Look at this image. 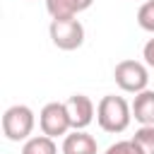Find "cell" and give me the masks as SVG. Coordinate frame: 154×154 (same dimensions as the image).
<instances>
[{
	"instance_id": "obj_5",
	"label": "cell",
	"mask_w": 154,
	"mask_h": 154,
	"mask_svg": "<svg viewBox=\"0 0 154 154\" xmlns=\"http://www.w3.org/2000/svg\"><path fill=\"white\" fill-rule=\"evenodd\" d=\"M38 125H41V132L48 135V137L67 135V130L72 128L67 106L60 103V101H51V103H46V106L41 108V113H38Z\"/></svg>"
},
{
	"instance_id": "obj_1",
	"label": "cell",
	"mask_w": 154,
	"mask_h": 154,
	"mask_svg": "<svg viewBox=\"0 0 154 154\" xmlns=\"http://www.w3.org/2000/svg\"><path fill=\"white\" fill-rule=\"evenodd\" d=\"M96 120H99V128L103 132L118 135V132L128 130V125L132 120V106H128V101L123 96L108 94L96 106Z\"/></svg>"
},
{
	"instance_id": "obj_8",
	"label": "cell",
	"mask_w": 154,
	"mask_h": 154,
	"mask_svg": "<svg viewBox=\"0 0 154 154\" xmlns=\"http://www.w3.org/2000/svg\"><path fill=\"white\" fill-rule=\"evenodd\" d=\"M94 0H46V10L53 19L60 17H77L79 12L89 10Z\"/></svg>"
},
{
	"instance_id": "obj_10",
	"label": "cell",
	"mask_w": 154,
	"mask_h": 154,
	"mask_svg": "<svg viewBox=\"0 0 154 154\" xmlns=\"http://www.w3.org/2000/svg\"><path fill=\"white\" fill-rule=\"evenodd\" d=\"M22 154H58V147H55L53 137H48V135H36V137L24 140Z\"/></svg>"
},
{
	"instance_id": "obj_14",
	"label": "cell",
	"mask_w": 154,
	"mask_h": 154,
	"mask_svg": "<svg viewBox=\"0 0 154 154\" xmlns=\"http://www.w3.org/2000/svg\"><path fill=\"white\" fill-rule=\"evenodd\" d=\"M142 58H144V63H147L149 67H154V38H149V41L144 43V48H142Z\"/></svg>"
},
{
	"instance_id": "obj_12",
	"label": "cell",
	"mask_w": 154,
	"mask_h": 154,
	"mask_svg": "<svg viewBox=\"0 0 154 154\" xmlns=\"http://www.w3.org/2000/svg\"><path fill=\"white\" fill-rule=\"evenodd\" d=\"M132 140L144 149V154H154V125H142Z\"/></svg>"
},
{
	"instance_id": "obj_6",
	"label": "cell",
	"mask_w": 154,
	"mask_h": 154,
	"mask_svg": "<svg viewBox=\"0 0 154 154\" xmlns=\"http://www.w3.org/2000/svg\"><path fill=\"white\" fill-rule=\"evenodd\" d=\"M67 113H70V123H72V130H84L91 120H94V103L89 96L84 94H72L67 101Z\"/></svg>"
},
{
	"instance_id": "obj_7",
	"label": "cell",
	"mask_w": 154,
	"mask_h": 154,
	"mask_svg": "<svg viewBox=\"0 0 154 154\" xmlns=\"http://www.w3.org/2000/svg\"><path fill=\"white\" fill-rule=\"evenodd\" d=\"M63 154H99V144H96V140L89 132L75 130V132L65 135V140H63Z\"/></svg>"
},
{
	"instance_id": "obj_3",
	"label": "cell",
	"mask_w": 154,
	"mask_h": 154,
	"mask_svg": "<svg viewBox=\"0 0 154 154\" xmlns=\"http://www.w3.org/2000/svg\"><path fill=\"white\" fill-rule=\"evenodd\" d=\"M51 41L60 48V51H75L84 43V26L77 17H60L53 19L48 26Z\"/></svg>"
},
{
	"instance_id": "obj_13",
	"label": "cell",
	"mask_w": 154,
	"mask_h": 154,
	"mask_svg": "<svg viewBox=\"0 0 154 154\" xmlns=\"http://www.w3.org/2000/svg\"><path fill=\"white\" fill-rule=\"evenodd\" d=\"M103 154H144V149H142L135 140H120V142L111 144Z\"/></svg>"
},
{
	"instance_id": "obj_2",
	"label": "cell",
	"mask_w": 154,
	"mask_h": 154,
	"mask_svg": "<svg viewBox=\"0 0 154 154\" xmlns=\"http://www.w3.org/2000/svg\"><path fill=\"white\" fill-rule=\"evenodd\" d=\"M34 111L24 103H17V106H10L5 113H2V135L10 140V142H22V140H29L31 130H34Z\"/></svg>"
},
{
	"instance_id": "obj_9",
	"label": "cell",
	"mask_w": 154,
	"mask_h": 154,
	"mask_svg": "<svg viewBox=\"0 0 154 154\" xmlns=\"http://www.w3.org/2000/svg\"><path fill=\"white\" fill-rule=\"evenodd\" d=\"M132 116L140 125H154V89H144L135 94Z\"/></svg>"
},
{
	"instance_id": "obj_4",
	"label": "cell",
	"mask_w": 154,
	"mask_h": 154,
	"mask_svg": "<svg viewBox=\"0 0 154 154\" xmlns=\"http://www.w3.org/2000/svg\"><path fill=\"white\" fill-rule=\"evenodd\" d=\"M116 84L128 94H140L149 84V72L140 60H120L113 70Z\"/></svg>"
},
{
	"instance_id": "obj_11",
	"label": "cell",
	"mask_w": 154,
	"mask_h": 154,
	"mask_svg": "<svg viewBox=\"0 0 154 154\" xmlns=\"http://www.w3.org/2000/svg\"><path fill=\"white\" fill-rule=\"evenodd\" d=\"M137 24L144 31L154 34V0H147V2L140 5V10H137Z\"/></svg>"
}]
</instances>
